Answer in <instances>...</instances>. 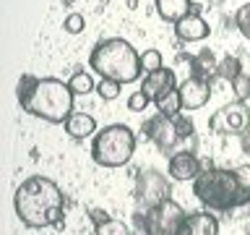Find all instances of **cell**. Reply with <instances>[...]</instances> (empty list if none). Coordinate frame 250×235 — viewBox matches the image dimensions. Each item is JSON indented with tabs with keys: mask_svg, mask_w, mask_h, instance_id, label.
Here are the masks:
<instances>
[{
	"mask_svg": "<svg viewBox=\"0 0 250 235\" xmlns=\"http://www.w3.org/2000/svg\"><path fill=\"white\" fill-rule=\"evenodd\" d=\"M175 118H169L164 113H156V115H151L144 123V136L148 141H154V144L159 146V152H164V154H167V152L175 154L177 144H180V141H185L183 136H180V128H177Z\"/></svg>",
	"mask_w": 250,
	"mask_h": 235,
	"instance_id": "cell-7",
	"label": "cell"
},
{
	"mask_svg": "<svg viewBox=\"0 0 250 235\" xmlns=\"http://www.w3.org/2000/svg\"><path fill=\"white\" fill-rule=\"evenodd\" d=\"M76 3V0H62V5H73Z\"/></svg>",
	"mask_w": 250,
	"mask_h": 235,
	"instance_id": "cell-29",
	"label": "cell"
},
{
	"mask_svg": "<svg viewBox=\"0 0 250 235\" xmlns=\"http://www.w3.org/2000/svg\"><path fill=\"white\" fill-rule=\"evenodd\" d=\"M68 86H70V92H73V94H89V92H94V81H91V76L86 73V70H76V73L70 76Z\"/></svg>",
	"mask_w": 250,
	"mask_h": 235,
	"instance_id": "cell-21",
	"label": "cell"
},
{
	"mask_svg": "<svg viewBox=\"0 0 250 235\" xmlns=\"http://www.w3.org/2000/svg\"><path fill=\"white\" fill-rule=\"evenodd\" d=\"M148 102H151V99L138 89V92H133L128 97V110H130V113H144V110L148 107Z\"/></svg>",
	"mask_w": 250,
	"mask_h": 235,
	"instance_id": "cell-27",
	"label": "cell"
},
{
	"mask_svg": "<svg viewBox=\"0 0 250 235\" xmlns=\"http://www.w3.org/2000/svg\"><path fill=\"white\" fill-rule=\"evenodd\" d=\"M154 105H156V113H164V115H169V118H175V115L183 113V99H180V92L177 89L162 94Z\"/></svg>",
	"mask_w": 250,
	"mask_h": 235,
	"instance_id": "cell-18",
	"label": "cell"
},
{
	"mask_svg": "<svg viewBox=\"0 0 250 235\" xmlns=\"http://www.w3.org/2000/svg\"><path fill=\"white\" fill-rule=\"evenodd\" d=\"M216 68H219V63H216V58H214V52H211L208 47H203V50L193 58V73H190V76L211 78V76H216Z\"/></svg>",
	"mask_w": 250,
	"mask_h": 235,
	"instance_id": "cell-17",
	"label": "cell"
},
{
	"mask_svg": "<svg viewBox=\"0 0 250 235\" xmlns=\"http://www.w3.org/2000/svg\"><path fill=\"white\" fill-rule=\"evenodd\" d=\"M185 209L175 199H164L162 204L146 209V214H138V222L146 235H180V227L185 225Z\"/></svg>",
	"mask_w": 250,
	"mask_h": 235,
	"instance_id": "cell-6",
	"label": "cell"
},
{
	"mask_svg": "<svg viewBox=\"0 0 250 235\" xmlns=\"http://www.w3.org/2000/svg\"><path fill=\"white\" fill-rule=\"evenodd\" d=\"M83 26H86V21H83L81 13H68V19L62 21V29H65L68 34H78V31H83Z\"/></svg>",
	"mask_w": 250,
	"mask_h": 235,
	"instance_id": "cell-28",
	"label": "cell"
},
{
	"mask_svg": "<svg viewBox=\"0 0 250 235\" xmlns=\"http://www.w3.org/2000/svg\"><path fill=\"white\" fill-rule=\"evenodd\" d=\"M16 97L21 102V110L47 123H65L73 115V92L60 78H37L26 73L21 76Z\"/></svg>",
	"mask_w": 250,
	"mask_h": 235,
	"instance_id": "cell-2",
	"label": "cell"
},
{
	"mask_svg": "<svg viewBox=\"0 0 250 235\" xmlns=\"http://www.w3.org/2000/svg\"><path fill=\"white\" fill-rule=\"evenodd\" d=\"M245 70H242V63L240 58H234V55H227V58L219 60V68H216V76L219 78H224V81H234L237 76H242Z\"/></svg>",
	"mask_w": 250,
	"mask_h": 235,
	"instance_id": "cell-19",
	"label": "cell"
},
{
	"mask_svg": "<svg viewBox=\"0 0 250 235\" xmlns=\"http://www.w3.org/2000/svg\"><path fill=\"white\" fill-rule=\"evenodd\" d=\"M180 235H219V219L208 212H193L180 227Z\"/></svg>",
	"mask_w": 250,
	"mask_h": 235,
	"instance_id": "cell-13",
	"label": "cell"
},
{
	"mask_svg": "<svg viewBox=\"0 0 250 235\" xmlns=\"http://www.w3.org/2000/svg\"><path fill=\"white\" fill-rule=\"evenodd\" d=\"M234 175H237V183L242 188L245 201L250 204V164H240V167H234Z\"/></svg>",
	"mask_w": 250,
	"mask_h": 235,
	"instance_id": "cell-26",
	"label": "cell"
},
{
	"mask_svg": "<svg viewBox=\"0 0 250 235\" xmlns=\"http://www.w3.org/2000/svg\"><path fill=\"white\" fill-rule=\"evenodd\" d=\"M167 172H169L172 180L185 183V180H195L203 170H201V160L190 152V149H177L175 154H169Z\"/></svg>",
	"mask_w": 250,
	"mask_h": 235,
	"instance_id": "cell-11",
	"label": "cell"
},
{
	"mask_svg": "<svg viewBox=\"0 0 250 235\" xmlns=\"http://www.w3.org/2000/svg\"><path fill=\"white\" fill-rule=\"evenodd\" d=\"M193 193H195V199L211 212H229V209L248 207L234 170L211 167L208 164V167L193 180Z\"/></svg>",
	"mask_w": 250,
	"mask_h": 235,
	"instance_id": "cell-4",
	"label": "cell"
},
{
	"mask_svg": "<svg viewBox=\"0 0 250 235\" xmlns=\"http://www.w3.org/2000/svg\"><path fill=\"white\" fill-rule=\"evenodd\" d=\"M89 66L102 78H112L117 84H133L138 78H144L141 55L128 39H120V37L102 39L89 55Z\"/></svg>",
	"mask_w": 250,
	"mask_h": 235,
	"instance_id": "cell-3",
	"label": "cell"
},
{
	"mask_svg": "<svg viewBox=\"0 0 250 235\" xmlns=\"http://www.w3.org/2000/svg\"><path fill=\"white\" fill-rule=\"evenodd\" d=\"M133 152H136V133L128 125L115 123L94 133L91 160L99 167H123V164L130 162Z\"/></svg>",
	"mask_w": 250,
	"mask_h": 235,
	"instance_id": "cell-5",
	"label": "cell"
},
{
	"mask_svg": "<svg viewBox=\"0 0 250 235\" xmlns=\"http://www.w3.org/2000/svg\"><path fill=\"white\" fill-rule=\"evenodd\" d=\"M250 125V113L242 102H232V105L219 107L214 115L208 118V128L219 133V136H242Z\"/></svg>",
	"mask_w": 250,
	"mask_h": 235,
	"instance_id": "cell-8",
	"label": "cell"
},
{
	"mask_svg": "<svg viewBox=\"0 0 250 235\" xmlns=\"http://www.w3.org/2000/svg\"><path fill=\"white\" fill-rule=\"evenodd\" d=\"M154 5H156V13L169 24H180L193 11L190 0H154Z\"/></svg>",
	"mask_w": 250,
	"mask_h": 235,
	"instance_id": "cell-15",
	"label": "cell"
},
{
	"mask_svg": "<svg viewBox=\"0 0 250 235\" xmlns=\"http://www.w3.org/2000/svg\"><path fill=\"white\" fill-rule=\"evenodd\" d=\"M94 233L97 235H130V227L123 222V219H112L107 217L104 222L94 225Z\"/></svg>",
	"mask_w": 250,
	"mask_h": 235,
	"instance_id": "cell-20",
	"label": "cell"
},
{
	"mask_svg": "<svg viewBox=\"0 0 250 235\" xmlns=\"http://www.w3.org/2000/svg\"><path fill=\"white\" fill-rule=\"evenodd\" d=\"M120 86H123V84L112 81V78H102L99 86H97V92H99L102 99L109 102V99H117V97H120Z\"/></svg>",
	"mask_w": 250,
	"mask_h": 235,
	"instance_id": "cell-24",
	"label": "cell"
},
{
	"mask_svg": "<svg viewBox=\"0 0 250 235\" xmlns=\"http://www.w3.org/2000/svg\"><path fill=\"white\" fill-rule=\"evenodd\" d=\"M172 89H177L175 86V70L172 68H159V70L146 73L144 78H141V92H144L151 102H156L162 94H167Z\"/></svg>",
	"mask_w": 250,
	"mask_h": 235,
	"instance_id": "cell-12",
	"label": "cell"
},
{
	"mask_svg": "<svg viewBox=\"0 0 250 235\" xmlns=\"http://www.w3.org/2000/svg\"><path fill=\"white\" fill-rule=\"evenodd\" d=\"M234 26H237V31L245 39H250V0L245 5L237 8V13H234Z\"/></svg>",
	"mask_w": 250,
	"mask_h": 235,
	"instance_id": "cell-22",
	"label": "cell"
},
{
	"mask_svg": "<svg viewBox=\"0 0 250 235\" xmlns=\"http://www.w3.org/2000/svg\"><path fill=\"white\" fill-rule=\"evenodd\" d=\"M136 196L138 201L144 204L146 209L162 204L164 199H169V183L162 172L156 170H141L138 172V180H136Z\"/></svg>",
	"mask_w": 250,
	"mask_h": 235,
	"instance_id": "cell-9",
	"label": "cell"
},
{
	"mask_svg": "<svg viewBox=\"0 0 250 235\" xmlns=\"http://www.w3.org/2000/svg\"><path fill=\"white\" fill-rule=\"evenodd\" d=\"M232 89H234V94H237V102L250 99V76H248V73L237 76V78L232 81Z\"/></svg>",
	"mask_w": 250,
	"mask_h": 235,
	"instance_id": "cell-25",
	"label": "cell"
},
{
	"mask_svg": "<svg viewBox=\"0 0 250 235\" xmlns=\"http://www.w3.org/2000/svg\"><path fill=\"white\" fill-rule=\"evenodd\" d=\"M177 92H180V99H183V110H201L211 99V78L188 76L177 86Z\"/></svg>",
	"mask_w": 250,
	"mask_h": 235,
	"instance_id": "cell-10",
	"label": "cell"
},
{
	"mask_svg": "<svg viewBox=\"0 0 250 235\" xmlns=\"http://www.w3.org/2000/svg\"><path fill=\"white\" fill-rule=\"evenodd\" d=\"M175 31H177L180 42H201V39L208 37L211 26L201 19L198 13H190V16H185L180 24H175Z\"/></svg>",
	"mask_w": 250,
	"mask_h": 235,
	"instance_id": "cell-14",
	"label": "cell"
},
{
	"mask_svg": "<svg viewBox=\"0 0 250 235\" xmlns=\"http://www.w3.org/2000/svg\"><path fill=\"white\" fill-rule=\"evenodd\" d=\"M141 68H144V76H146V73H154V70H159V68H164V66H162V52H159V50H146V52H141Z\"/></svg>",
	"mask_w": 250,
	"mask_h": 235,
	"instance_id": "cell-23",
	"label": "cell"
},
{
	"mask_svg": "<svg viewBox=\"0 0 250 235\" xmlns=\"http://www.w3.org/2000/svg\"><path fill=\"white\" fill-rule=\"evenodd\" d=\"M16 214L26 227H52L62 219V209H65V196H62L60 186L44 175H31L16 188L13 196Z\"/></svg>",
	"mask_w": 250,
	"mask_h": 235,
	"instance_id": "cell-1",
	"label": "cell"
},
{
	"mask_svg": "<svg viewBox=\"0 0 250 235\" xmlns=\"http://www.w3.org/2000/svg\"><path fill=\"white\" fill-rule=\"evenodd\" d=\"M62 125H65V131L73 139H89L97 133V120H94L89 113H73Z\"/></svg>",
	"mask_w": 250,
	"mask_h": 235,
	"instance_id": "cell-16",
	"label": "cell"
}]
</instances>
